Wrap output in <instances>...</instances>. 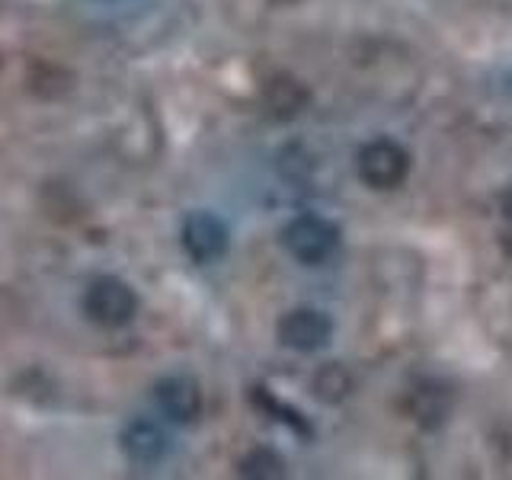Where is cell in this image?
<instances>
[{
  "label": "cell",
  "mask_w": 512,
  "mask_h": 480,
  "mask_svg": "<svg viewBox=\"0 0 512 480\" xmlns=\"http://www.w3.org/2000/svg\"><path fill=\"white\" fill-rule=\"evenodd\" d=\"M282 244L304 266H320L340 250V228L320 215H298L282 228Z\"/></svg>",
  "instance_id": "6da1fadb"
},
{
  "label": "cell",
  "mask_w": 512,
  "mask_h": 480,
  "mask_svg": "<svg viewBox=\"0 0 512 480\" xmlns=\"http://www.w3.org/2000/svg\"><path fill=\"white\" fill-rule=\"evenodd\" d=\"M84 314L106 330H119L132 324L138 314V295L135 288L116 279V276H100L87 285L84 292Z\"/></svg>",
  "instance_id": "7a4b0ae2"
},
{
  "label": "cell",
  "mask_w": 512,
  "mask_h": 480,
  "mask_svg": "<svg viewBox=\"0 0 512 480\" xmlns=\"http://www.w3.org/2000/svg\"><path fill=\"white\" fill-rule=\"evenodd\" d=\"M410 173V154L391 138H375L359 151V176L372 189H397Z\"/></svg>",
  "instance_id": "3957f363"
},
{
  "label": "cell",
  "mask_w": 512,
  "mask_h": 480,
  "mask_svg": "<svg viewBox=\"0 0 512 480\" xmlns=\"http://www.w3.org/2000/svg\"><path fill=\"white\" fill-rule=\"evenodd\" d=\"M180 240H183V250L189 253L192 263L208 266V263H218L221 256L228 253L231 231H228V224L212 212H192L183 221Z\"/></svg>",
  "instance_id": "277c9868"
},
{
  "label": "cell",
  "mask_w": 512,
  "mask_h": 480,
  "mask_svg": "<svg viewBox=\"0 0 512 480\" xmlns=\"http://www.w3.org/2000/svg\"><path fill=\"white\" fill-rule=\"evenodd\" d=\"M333 320L317 308H295L279 320V340L288 349L298 352H317L330 343Z\"/></svg>",
  "instance_id": "5b68a950"
},
{
  "label": "cell",
  "mask_w": 512,
  "mask_h": 480,
  "mask_svg": "<svg viewBox=\"0 0 512 480\" xmlns=\"http://www.w3.org/2000/svg\"><path fill=\"white\" fill-rule=\"evenodd\" d=\"M160 413L173 423H196L202 413V391L189 375H167L154 384Z\"/></svg>",
  "instance_id": "8992f818"
},
{
  "label": "cell",
  "mask_w": 512,
  "mask_h": 480,
  "mask_svg": "<svg viewBox=\"0 0 512 480\" xmlns=\"http://www.w3.org/2000/svg\"><path fill=\"white\" fill-rule=\"evenodd\" d=\"M122 452L132 464H141V468H151L160 458L167 455V432L160 423L154 420H132L125 429H122Z\"/></svg>",
  "instance_id": "52a82bcc"
},
{
  "label": "cell",
  "mask_w": 512,
  "mask_h": 480,
  "mask_svg": "<svg viewBox=\"0 0 512 480\" xmlns=\"http://www.w3.org/2000/svg\"><path fill=\"white\" fill-rule=\"evenodd\" d=\"M240 474L247 477H282L285 474V461L269 452V448H256L244 461H240Z\"/></svg>",
  "instance_id": "ba28073f"
},
{
  "label": "cell",
  "mask_w": 512,
  "mask_h": 480,
  "mask_svg": "<svg viewBox=\"0 0 512 480\" xmlns=\"http://www.w3.org/2000/svg\"><path fill=\"white\" fill-rule=\"evenodd\" d=\"M503 212H506V218L512 221V189L506 192V199H503Z\"/></svg>",
  "instance_id": "9c48e42d"
}]
</instances>
